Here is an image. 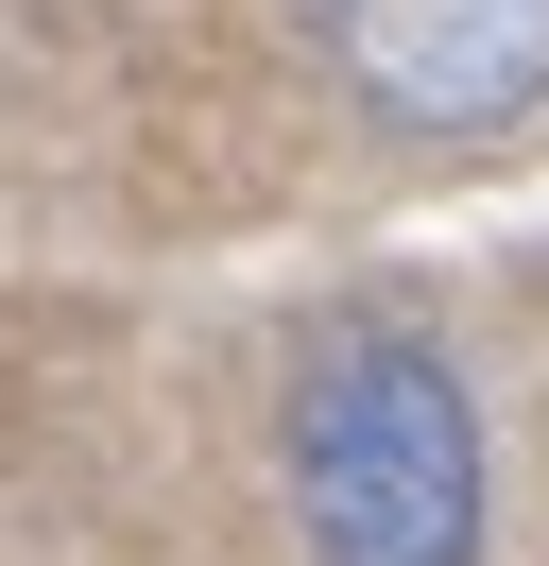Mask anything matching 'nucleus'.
Here are the masks:
<instances>
[{"label": "nucleus", "mask_w": 549, "mask_h": 566, "mask_svg": "<svg viewBox=\"0 0 549 566\" xmlns=\"http://www.w3.org/2000/svg\"><path fill=\"white\" fill-rule=\"evenodd\" d=\"M292 515L327 566H480V412L446 344L343 326L292 395Z\"/></svg>", "instance_id": "nucleus-1"}, {"label": "nucleus", "mask_w": 549, "mask_h": 566, "mask_svg": "<svg viewBox=\"0 0 549 566\" xmlns=\"http://www.w3.org/2000/svg\"><path fill=\"white\" fill-rule=\"evenodd\" d=\"M309 35L412 138H480L549 86V0H309Z\"/></svg>", "instance_id": "nucleus-2"}]
</instances>
